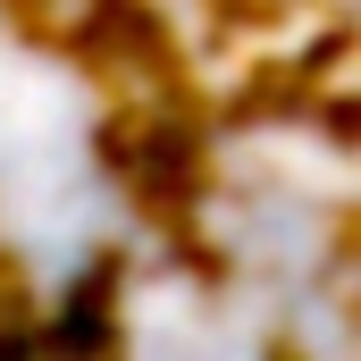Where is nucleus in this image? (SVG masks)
I'll list each match as a JSON object with an SVG mask.
<instances>
[{
	"instance_id": "1",
	"label": "nucleus",
	"mask_w": 361,
	"mask_h": 361,
	"mask_svg": "<svg viewBox=\"0 0 361 361\" xmlns=\"http://www.w3.org/2000/svg\"><path fill=\"white\" fill-rule=\"evenodd\" d=\"M0 227L42 277L85 269L109 235V169L68 76L0 59Z\"/></svg>"
},
{
	"instance_id": "2",
	"label": "nucleus",
	"mask_w": 361,
	"mask_h": 361,
	"mask_svg": "<svg viewBox=\"0 0 361 361\" xmlns=\"http://www.w3.org/2000/svg\"><path fill=\"white\" fill-rule=\"evenodd\" d=\"M126 353L135 361H261V336L244 328V311L210 286H152L135 302V328H126Z\"/></svg>"
},
{
	"instance_id": "3",
	"label": "nucleus",
	"mask_w": 361,
	"mask_h": 361,
	"mask_svg": "<svg viewBox=\"0 0 361 361\" xmlns=\"http://www.w3.org/2000/svg\"><path fill=\"white\" fill-rule=\"evenodd\" d=\"M0 361H34V353H25V345H17V336H8V345H0Z\"/></svg>"
}]
</instances>
